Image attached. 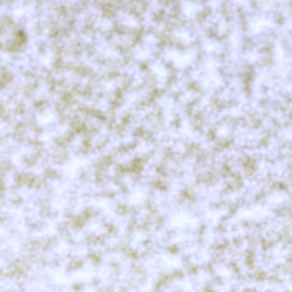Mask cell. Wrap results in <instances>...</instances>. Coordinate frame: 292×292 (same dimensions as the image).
Here are the masks:
<instances>
[{"instance_id":"1","label":"cell","mask_w":292,"mask_h":292,"mask_svg":"<svg viewBox=\"0 0 292 292\" xmlns=\"http://www.w3.org/2000/svg\"><path fill=\"white\" fill-rule=\"evenodd\" d=\"M171 221L173 226L179 227L184 226L187 224H193L194 222L188 215L182 212L176 214L172 218Z\"/></svg>"},{"instance_id":"2","label":"cell","mask_w":292,"mask_h":292,"mask_svg":"<svg viewBox=\"0 0 292 292\" xmlns=\"http://www.w3.org/2000/svg\"><path fill=\"white\" fill-rule=\"evenodd\" d=\"M145 197L144 194L142 191L137 190L132 193L130 201L133 204L138 203L143 201Z\"/></svg>"},{"instance_id":"3","label":"cell","mask_w":292,"mask_h":292,"mask_svg":"<svg viewBox=\"0 0 292 292\" xmlns=\"http://www.w3.org/2000/svg\"><path fill=\"white\" fill-rule=\"evenodd\" d=\"M256 23H255L256 24H254L253 26H256V27H254L256 28V29L255 30V32H258L259 30H260L261 28L264 25H270L271 24H270V23L269 21H263V20H259L258 21H257Z\"/></svg>"}]
</instances>
